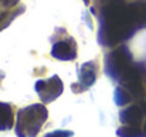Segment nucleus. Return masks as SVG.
Wrapping results in <instances>:
<instances>
[{"label":"nucleus","mask_w":146,"mask_h":137,"mask_svg":"<svg viewBox=\"0 0 146 137\" xmlns=\"http://www.w3.org/2000/svg\"><path fill=\"white\" fill-rule=\"evenodd\" d=\"M146 21V3H131L125 0H111L104 6L99 43L115 47L128 40Z\"/></svg>","instance_id":"obj_1"},{"label":"nucleus","mask_w":146,"mask_h":137,"mask_svg":"<svg viewBox=\"0 0 146 137\" xmlns=\"http://www.w3.org/2000/svg\"><path fill=\"white\" fill-rule=\"evenodd\" d=\"M105 71L108 76L119 82L121 86L128 89L133 97L142 96V76L138 67L133 64L132 55L126 47H118L106 55Z\"/></svg>","instance_id":"obj_2"},{"label":"nucleus","mask_w":146,"mask_h":137,"mask_svg":"<svg viewBox=\"0 0 146 137\" xmlns=\"http://www.w3.org/2000/svg\"><path fill=\"white\" fill-rule=\"evenodd\" d=\"M48 119V110L44 103H34L17 112L14 132L17 137H37Z\"/></svg>","instance_id":"obj_3"},{"label":"nucleus","mask_w":146,"mask_h":137,"mask_svg":"<svg viewBox=\"0 0 146 137\" xmlns=\"http://www.w3.org/2000/svg\"><path fill=\"white\" fill-rule=\"evenodd\" d=\"M34 89L43 103H51L62 95L64 84L58 75H52L48 79H38L34 85Z\"/></svg>","instance_id":"obj_4"},{"label":"nucleus","mask_w":146,"mask_h":137,"mask_svg":"<svg viewBox=\"0 0 146 137\" xmlns=\"http://www.w3.org/2000/svg\"><path fill=\"white\" fill-rule=\"evenodd\" d=\"M98 72H99L98 59L84 62L78 68V82L71 85L72 91L75 93H81V92H85L87 89H90L91 86H94L97 82Z\"/></svg>","instance_id":"obj_5"},{"label":"nucleus","mask_w":146,"mask_h":137,"mask_svg":"<svg viewBox=\"0 0 146 137\" xmlns=\"http://www.w3.org/2000/svg\"><path fill=\"white\" fill-rule=\"evenodd\" d=\"M77 43L67 31L64 33V37H60L57 41L52 43L51 57L58 61H74L77 58Z\"/></svg>","instance_id":"obj_6"},{"label":"nucleus","mask_w":146,"mask_h":137,"mask_svg":"<svg viewBox=\"0 0 146 137\" xmlns=\"http://www.w3.org/2000/svg\"><path fill=\"white\" fill-rule=\"evenodd\" d=\"M143 110L138 105H131L119 113V120L126 126H141L143 119Z\"/></svg>","instance_id":"obj_7"},{"label":"nucleus","mask_w":146,"mask_h":137,"mask_svg":"<svg viewBox=\"0 0 146 137\" xmlns=\"http://www.w3.org/2000/svg\"><path fill=\"white\" fill-rule=\"evenodd\" d=\"M14 124V107L10 103L0 102V132L13 129Z\"/></svg>","instance_id":"obj_8"},{"label":"nucleus","mask_w":146,"mask_h":137,"mask_svg":"<svg viewBox=\"0 0 146 137\" xmlns=\"http://www.w3.org/2000/svg\"><path fill=\"white\" fill-rule=\"evenodd\" d=\"M113 99H115V103H116L118 106H125V105H128V103L132 102L133 96L131 95V92L128 91V89H125L123 86L119 85V86L115 89Z\"/></svg>","instance_id":"obj_9"},{"label":"nucleus","mask_w":146,"mask_h":137,"mask_svg":"<svg viewBox=\"0 0 146 137\" xmlns=\"http://www.w3.org/2000/svg\"><path fill=\"white\" fill-rule=\"evenodd\" d=\"M116 134L118 137H145L141 126H126V124H122V127L118 129Z\"/></svg>","instance_id":"obj_10"},{"label":"nucleus","mask_w":146,"mask_h":137,"mask_svg":"<svg viewBox=\"0 0 146 137\" xmlns=\"http://www.w3.org/2000/svg\"><path fill=\"white\" fill-rule=\"evenodd\" d=\"M74 132L72 130H54L47 133L44 137H72Z\"/></svg>","instance_id":"obj_11"},{"label":"nucleus","mask_w":146,"mask_h":137,"mask_svg":"<svg viewBox=\"0 0 146 137\" xmlns=\"http://www.w3.org/2000/svg\"><path fill=\"white\" fill-rule=\"evenodd\" d=\"M141 107H142V110H143V113H145V115H146V100H143V103H142V106H141Z\"/></svg>","instance_id":"obj_12"},{"label":"nucleus","mask_w":146,"mask_h":137,"mask_svg":"<svg viewBox=\"0 0 146 137\" xmlns=\"http://www.w3.org/2000/svg\"><path fill=\"white\" fill-rule=\"evenodd\" d=\"M3 79H4V74L0 71V86H1V82H3Z\"/></svg>","instance_id":"obj_13"},{"label":"nucleus","mask_w":146,"mask_h":137,"mask_svg":"<svg viewBox=\"0 0 146 137\" xmlns=\"http://www.w3.org/2000/svg\"><path fill=\"white\" fill-rule=\"evenodd\" d=\"M142 130H143V136L146 137V122L143 123V126H142Z\"/></svg>","instance_id":"obj_14"}]
</instances>
